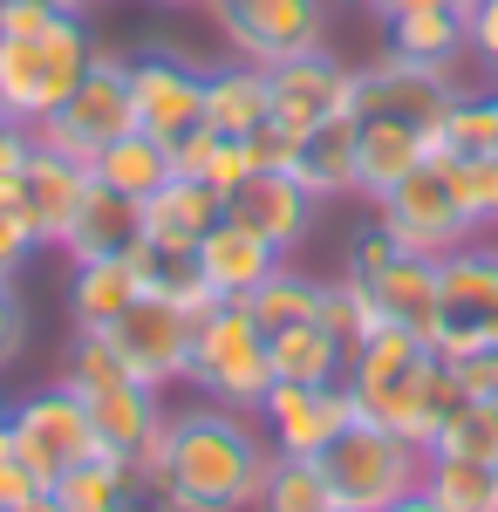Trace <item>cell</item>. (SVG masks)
<instances>
[{"label": "cell", "mask_w": 498, "mask_h": 512, "mask_svg": "<svg viewBox=\"0 0 498 512\" xmlns=\"http://www.w3.org/2000/svg\"><path fill=\"white\" fill-rule=\"evenodd\" d=\"M321 478H328V492H335V506H362V512H389L396 499H410L423 485V444L410 437H396L389 424H369V417H355L321 458Z\"/></svg>", "instance_id": "cell-5"}, {"label": "cell", "mask_w": 498, "mask_h": 512, "mask_svg": "<svg viewBox=\"0 0 498 512\" xmlns=\"http://www.w3.org/2000/svg\"><path fill=\"white\" fill-rule=\"evenodd\" d=\"M28 349V301L14 294V280H0V376L21 362Z\"/></svg>", "instance_id": "cell-41"}, {"label": "cell", "mask_w": 498, "mask_h": 512, "mask_svg": "<svg viewBox=\"0 0 498 512\" xmlns=\"http://www.w3.org/2000/svg\"><path fill=\"white\" fill-rule=\"evenodd\" d=\"M205 14L226 41V55L253 62V69H273V62L307 55V48H328V28H335L328 0H212Z\"/></svg>", "instance_id": "cell-9"}, {"label": "cell", "mask_w": 498, "mask_h": 512, "mask_svg": "<svg viewBox=\"0 0 498 512\" xmlns=\"http://www.w3.org/2000/svg\"><path fill=\"white\" fill-rule=\"evenodd\" d=\"M342 274L369 294V308L376 321H403V328H417L430 321V301H437V260H423V253H403L396 239L383 233V219L376 226H362L355 246H348Z\"/></svg>", "instance_id": "cell-11"}, {"label": "cell", "mask_w": 498, "mask_h": 512, "mask_svg": "<svg viewBox=\"0 0 498 512\" xmlns=\"http://www.w3.org/2000/svg\"><path fill=\"white\" fill-rule=\"evenodd\" d=\"M28 151H35V130H28V123H14L7 110H0V178H14V171L28 164Z\"/></svg>", "instance_id": "cell-44"}, {"label": "cell", "mask_w": 498, "mask_h": 512, "mask_svg": "<svg viewBox=\"0 0 498 512\" xmlns=\"http://www.w3.org/2000/svg\"><path fill=\"white\" fill-rule=\"evenodd\" d=\"M0 424H7V410H0Z\"/></svg>", "instance_id": "cell-53"}, {"label": "cell", "mask_w": 498, "mask_h": 512, "mask_svg": "<svg viewBox=\"0 0 498 512\" xmlns=\"http://www.w3.org/2000/svg\"><path fill=\"white\" fill-rule=\"evenodd\" d=\"M287 253H273L267 239H253V233H239L232 219H219L212 233L198 239V267H205V287H212V301H246L260 280L280 267Z\"/></svg>", "instance_id": "cell-24"}, {"label": "cell", "mask_w": 498, "mask_h": 512, "mask_svg": "<svg viewBox=\"0 0 498 512\" xmlns=\"http://www.w3.org/2000/svg\"><path fill=\"white\" fill-rule=\"evenodd\" d=\"M267 355H273V383H342V369H348V349L321 321L280 328L267 342Z\"/></svg>", "instance_id": "cell-31"}, {"label": "cell", "mask_w": 498, "mask_h": 512, "mask_svg": "<svg viewBox=\"0 0 498 512\" xmlns=\"http://www.w3.org/2000/svg\"><path fill=\"white\" fill-rule=\"evenodd\" d=\"M55 499H62V512H178L157 465L110 458V451L69 465V472L55 478Z\"/></svg>", "instance_id": "cell-18"}, {"label": "cell", "mask_w": 498, "mask_h": 512, "mask_svg": "<svg viewBox=\"0 0 498 512\" xmlns=\"http://www.w3.org/2000/svg\"><path fill=\"white\" fill-rule=\"evenodd\" d=\"M89 424H96V444L110 458H137V465H157L164 458V431H171V410H164V390L123 376L110 390H89Z\"/></svg>", "instance_id": "cell-20"}, {"label": "cell", "mask_w": 498, "mask_h": 512, "mask_svg": "<svg viewBox=\"0 0 498 512\" xmlns=\"http://www.w3.org/2000/svg\"><path fill=\"white\" fill-rule=\"evenodd\" d=\"M437 151H458V158H498V82H492V89H458Z\"/></svg>", "instance_id": "cell-36"}, {"label": "cell", "mask_w": 498, "mask_h": 512, "mask_svg": "<svg viewBox=\"0 0 498 512\" xmlns=\"http://www.w3.org/2000/svg\"><path fill=\"white\" fill-rule=\"evenodd\" d=\"M7 431L21 437V451L35 458V472L48 478V485L69 472V465H82V458L103 451V444H96V424H89V403H82L62 376H55L48 390L21 396V403L7 410Z\"/></svg>", "instance_id": "cell-12"}, {"label": "cell", "mask_w": 498, "mask_h": 512, "mask_svg": "<svg viewBox=\"0 0 498 512\" xmlns=\"http://www.w3.org/2000/svg\"><path fill=\"white\" fill-rule=\"evenodd\" d=\"M376 219H383V233L396 239L403 253H423V260H444V253H458L464 239H478L444 151H430L410 178H396V185L376 198Z\"/></svg>", "instance_id": "cell-8"}, {"label": "cell", "mask_w": 498, "mask_h": 512, "mask_svg": "<svg viewBox=\"0 0 498 512\" xmlns=\"http://www.w3.org/2000/svg\"><path fill=\"white\" fill-rule=\"evenodd\" d=\"M423 158H430V137H423V130H410V123H362V137H355V171H362V185H355V192L376 205V198H383L396 178H410Z\"/></svg>", "instance_id": "cell-28"}, {"label": "cell", "mask_w": 498, "mask_h": 512, "mask_svg": "<svg viewBox=\"0 0 498 512\" xmlns=\"http://www.w3.org/2000/svg\"><path fill=\"white\" fill-rule=\"evenodd\" d=\"M267 89H273V123L287 137H301L314 123L342 117L348 96H355V69H348L335 48H307V55H287L267 69Z\"/></svg>", "instance_id": "cell-15"}, {"label": "cell", "mask_w": 498, "mask_h": 512, "mask_svg": "<svg viewBox=\"0 0 498 512\" xmlns=\"http://www.w3.org/2000/svg\"><path fill=\"white\" fill-rule=\"evenodd\" d=\"M362 7H376V0H362Z\"/></svg>", "instance_id": "cell-52"}, {"label": "cell", "mask_w": 498, "mask_h": 512, "mask_svg": "<svg viewBox=\"0 0 498 512\" xmlns=\"http://www.w3.org/2000/svg\"><path fill=\"white\" fill-rule=\"evenodd\" d=\"M355 417L362 410H355L348 383H273L260 403V424H267L280 458H321Z\"/></svg>", "instance_id": "cell-14"}, {"label": "cell", "mask_w": 498, "mask_h": 512, "mask_svg": "<svg viewBox=\"0 0 498 512\" xmlns=\"http://www.w3.org/2000/svg\"><path fill=\"white\" fill-rule=\"evenodd\" d=\"M35 492H48V478L35 472V458L21 451V437L0 424V512L21 506V499H35Z\"/></svg>", "instance_id": "cell-39"}, {"label": "cell", "mask_w": 498, "mask_h": 512, "mask_svg": "<svg viewBox=\"0 0 498 512\" xmlns=\"http://www.w3.org/2000/svg\"><path fill=\"white\" fill-rule=\"evenodd\" d=\"M157 7H171V14H205L212 0H157Z\"/></svg>", "instance_id": "cell-48"}, {"label": "cell", "mask_w": 498, "mask_h": 512, "mask_svg": "<svg viewBox=\"0 0 498 512\" xmlns=\"http://www.w3.org/2000/svg\"><path fill=\"white\" fill-rule=\"evenodd\" d=\"M423 451H437V458H498V403L458 396V403L437 417V431H430Z\"/></svg>", "instance_id": "cell-34"}, {"label": "cell", "mask_w": 498, "mask_h": 512, "mask_svg": "<svg viewBox=\"0 0 498 512\" xmlns=\"http://www.w3.org/2000/svg\"><path fill=\"white\" fill-rule=\"evenodd\" d=\"M48 7H69V14H82V0H48Z\"/></svg>", "instance_id": "cell-49"}, {"label": "cell", "mask_w": 498, "mask_h": 512, "mask_svg": "<svg viewBox=\"0 0 498 512\" xmlns=\"http://www.w3.org/2000/svg\"><path fill=\"white\" fill-rule=\"evenodd\" d=\"M464 55L478 62L485 82H498V0H471L464 7Z\"/></svg>", "instance_id": "cell-40"}, {"label": "cell", "mask_w": 498, "mask_h": 512, "mask_svg": "<svg viewBox=\"0 0 498 512\" xmlns=\"http://www.w3.org/2000/svg\"><path fill=\"white\" fill-rule=\"evenodd\" d=\"M226 219L239 233L267 239L273 253H294L314 233V219H321V198L307 192L294 171H246L226 192Z\"/></svg>", "instance_id": "cell-16"}, {"label": "cell", "mask_w": 498, "mask_h": 512, "mask_svg": "<svg viewBox=\"0 0 498 512\" xmlns=\"http://www.w3.org/2000/svg\"><path fill=\"white\" fill-rule=\"evenodd\" d=\"M28 253H35V233L21 226V212L14 205H0V280H14L28 267Z\"/></svg>", "instance_id": "cell-43"}, {"label": "cell", "mask_w": 498, "mask_h": 512, "mask_svg": "<svg viewBox=\"0 0 498 512\" xmlns=\"http://www.w3.org/2000/svg\"><path fill=\"white\" fill-rule=\"evenodd\" d=\"M335 512H362V506H335Z\"/></svg>", "instance_id": "cell-51"}, {"label": "cell", "mask_w": 498, "mask_h": 512, "mask_svg": "<svg viewBox=\"0 0 498 512\" xmlns=\"http://www.w3.org/2000/svg\"><path fill=\"white\" fill-rule=\"evenodd\" d=\"M342 383H348L355 410H362L369 424H389V431L410 437V444H430L437 417L464 396L458 369L430 349L417 328H403V321H376V328L348 349Z\"/></svg>", "instance_id": "cell-2"}, {"label": "cell", "mask_w": 498, "mask_h": 512, "mask_svg": "<svg viewBox=\"0 0 498 512\" xmlns=\"http://www.w3.org/2000/svg\"><path fill=\"white\" fill-rule=\"evenodd\" d=\"M103 335L116 342L123 369H130L137 383H151V390L185 383V362H192V308L157 301V294H137V301H130Z\"/></svg>", "instance_id": "cell-13"}, {"label": "cell", "mask_w": 498, "mask_h": 512, "mask_svg": "<svg viewBox=\"0 0 498 512\" xmlns=\"http://www.w3.org/2000/svg\"><path fill=\"white\" fill-rule=\"evenodd\" d=\"M82 7H116V0H82Z\"/></svg>", "instance_id": "cell-50"}, {"label": "cell", "mask_w": 498, "mask_h": 512, "mask_svg": "<svg viewBox=\"0 0 498 512\" xmlns=\"http://www.w3.org/2000/svg\"><path fill=\"white\" fill-rule=\"evenodd\" d=\"M130 260H137L144 294H157V301H178V308H192V315L212 301V287H205V267H198V246H192V239H157V233H144V246H137Z\"/></svg>", "instance_id": "cell-29"}, {"label": "cell", "mask_w": 498, "mask_h": 512, "mask_svg": "<svg viewBox=\"0 0 498 512\" xmlns=\"http://www.w3.org/2000/svg\"><path fill=\"white\" fill-rule=\"evenodd\" d=\"M492 472H498V458H492Z\"/></svg>", "instance_id": "cell-54"}, {"label": "cell", "mask_w": 498, "mask_h": 512, "mask_svg": "<svg viewBox=\"0 0 498 512\" xmlns=\"http://www.w3.org/2000/svg\"><path fill=\"white\" fill-rule=\"evenodd\" d=\"M7 512H62V499H55V485H48V492H35V499H21V506H7Z\"/></svg>", "instance_id": "cell-46"}, {"label": "cell", "mask_w": 498, "mask_h": 512, "mask_svg": "<svg viewBox=\"0 0 498 512\" xmlns=\"http://www.w3.org/2000/svg\"><path fill=\"white\" fill-rule=\"evenodd\" d=\"M219 219H226V192L205 178H185V171H171V185L144 198V233L157 239H192L198 246Z\"/></svg>", "instance_id": "cell-27"}, {"label": "cell", "mask_w": 498, "mask_h": 512, "mask_svg": "<svg viewBox=\"0 0 498 512\" xmlns=\"http://www.w3.org/2000/svg\"><path fill=\"white\" fill-rule=\"evenodd\" d=\"M239 144H246V158H253V171H287V151H294V137H287V130H280L273 117L260 123V130H246Z\"/></svg>", "instance_id": "cell-42"}, {"label": "cell", "mask_w": 498, "mask_h": 512, "mask_svg": "<svg viewBox=\"0 0 498 512\" xmlns=\"http://www.w3.org/2000/svg\"><path fill=\"white\" fill-rule=\"evenodd\" d=\"M423 492L444 512H498L492 458H437V451H423Z\"/></svg>", "instance_id": "cell-33"}, {"label": "cell", "mask_w": 498, "mask_h": 512, "mask_svg": "<svg viewBox=\"0 0 498 512\" xmlns=\"http://www.w3.org/2000/svg\"><path fill=\"white\" fill-rule=\"evenodd\" d=\"M89 185H96V171L82 158H62V151H48V144L28 151V164L14 171V212H21V226L35 233V246H62V233L76 226Z\"/></svg>", "instance_id": "cell-17"}, {"label": "cell", "mask_w": 498, "mask_h": 512, "mask_svg": "<svg viewBox=\"0 0 498 512\" xmlns=\"http://www.w3.org/2000/svg\"><path fill=\"white\" fill-rule=\"evenodd\" d=\"M389 512H444V506H437V499H430V492H423V485H417L410 499H396V506H389Z\"/></svg>", "instance_id": "cell-47"}, {"label": "cell", "mask_w": 498, "mask_h": 512, "mask_svg": "<svg viewBox=\"0 0 498 512\" xmlns=\"http://www.w3.org/2000/svg\"><path fill=\"white\" fill-rule=\"evenodd\" d=\"M458 76H444V69H417V62H403V55H376L369 69H355V96H348V110L362 123H410L430 137V151H437V137H444V123H451V103H458Z\"/></svg>", "instance_id": "cell-10"}, {"label": "cell", "mask_w": 498, "mask_h": 512, "mask_svg": "<svg viewBox=\"0 0 498 512\" xmlns=\"http://www.w3.org/2000/svg\"><path fill=\"white\" fill-rule=\"evenodd\" d=\"M185 383L205 403H232V410H260L273 390V355L260 321L246 315V301H205L192 315V362Z\"/></svg>", "instance_id": "cell-3"}, {"label": "cell", "mask_w": 498, "mask_h": 512, "mask_svg": "<svg viewBox=\"0 0 498 512\" xmlns=\"http://www.w3.org/2000/svg\"><path fill=\"white\" fill-rule=\"evenodd\" d=\"M157 472L171 485L178 512H253V499L273 472V437L260 424V410L198 403V410L171 417Z\"/></svg>", "instance_id": "cell-1"}, {"label": "cell", "mask_w": 498, "mask_h": 512, "mask_svg": "<svg viewBox=\"0 0 498 512\" xmlns=\"http://www.w3.org/2000/svg\"><path fill=\"white\" fill-rule=\"evenodd\" d=\"M403 7H471V0H376V14H403Z\"/></svg>", "instance_id": "cell-45"}, {"label": "cell", "mask_w": 498, "mask_h": 512, "mask_svg": "<svg viewBox=\"0 0 498 512\" xmlns=\"http://www.w3.org/2000/svg\"><path fill=\"white\" fill-rule=\"evenodd\" d=\"M253 512H335V492H328V478H321L314 458H280L273 451V472L260 485Z\"/></svg>", "instance_id": "cell-35"}, {"label": "cell", "mask_w": 498, "mask_h": 512, "mask_svg": "<svg viewBox=\"0 0 498 512\" xmlns=\"http://www.w3.org/2000/svg\"><path fill=\"white\" fill-rule=\"evenodd\" d=\"M383 48L417 62V69H444L458 76L464 55V7H403V14H383Z\"/></svg>", "instance_id": "cell-23"}, {"label": "cell", "mask_w": 498, "mask_h": 512, "mask_svg": "<svg viewBox=\"0 0 498 512\" xmlns=\"http://www.w3.org/2000/svg\"><path fill=\"white\" fill-rule=\"evenodd\" d=\"M144 294L137 280V260H69V321L76 328H110L130 301Z\"/></svg>", "instance_id": "cell-26"}, {"label": "cell", "mask_w": 498, "mask_h": 512, "mask_svg": "<svg viewBox=\"0 0 498 512\" xmlns=\"http://www.w3.org/2000/svg\"><path fill=\"white\" fill-rule=\"evenodd\" d=\"M273 117V89H267V69L239 62L232 55L226 69H205V123L219 137H246Z\"/></svg>", "instance_id": "cell-25"}, {"label": "cell", "mask_w": 498, "mask_h": 512, "mask_svg": "<svg viewBox=\"0 0 498 512\" xmlns=\"http://www.w3.org/2000/svg\"><path fill=\"white\" fill-rule=\"evenodd\" d=\"M423 342L444 362L498 349V246L464 239L458 253L437 260V301L423 321Z\"/></svg>", "instance_id": "cell-6"}, {"label": "cell", "mask_w": 498, "mask_h": 512, "mask_svg": "<svg viewBox=\"0 0 498 512\" xmlns=\"http://www.w3.org/2000/svg\"><path fill=\"white\" fill-rule=\"evenodd\" d=\"M355 137H362V123H355V110H342V117L314 123V130H301L294 137V151H287V171L301 178L307 192L321 198H348L355 185H362V171H355Z\"/></svg>", "instance_id": "cell-21"}, {"label": "cell", "mask_w": 498, "mask_h": 512, "mask_svg": "<svg viewBox=\"0 0 498 512\" xmlns=\"http://www.w3.org/2000/svg\"><path fill=\"white\" fill-rule=\"evenodd\" d=\"M123 130H137V103H130V55H110V48H96V62H89V76L35 123V144L48 151H62V158H82L96 164L110 151Z\"/></svg>", "instance_id": "cell-7"}, {"label": "cell", "mask_w": 498, "mask_h": 512, "mask_svg": "<svg viewBox=\"0 0 498 512\" xmlns=\"http://www.w3.org/2000/svg\"><path fill=\"white\" fill-rule=\"evenodd\" d=\"M89 171H96V185H110V192H123V198H137V205H144L151 192L171 185V144L151 137V130H123V137H116Z\"/></svg>", "instance_id": "cell-30"}, {"label": "cell", "mask_w": 498, "mask_h": 512, "mask_svg": "<svg viewBox=\"0 0 498 512\" xmlns=\"http://www.w3.org/2000/svg\"><path fill=\"white\" fill-rule=\"evenodd\" d=\"M444 158H451V178H458V198L478 239L498 233V158H458V151H444Z\"/></svg>", "instance_id": "cell-38"}, {"label": "cell", "mask_w": 498, "mask_h": 512, "mask_svg": "<svg viewBox=\"0 0 498 512\" xmlns=\"http://www.w3.org/2000/svg\"><path fill=\"white\" fill-rule=\"evenodd\" d=\"M314 321H321L342 349H355V342L376 328V308H369V294H362L348 274H335V280H321V308H314Z\"/></svg>", "instance_id": "cell-37"}, {"label": "cell", "mask_w": 498, "mask_h": 512, "mask_svg": "<svg viewBox=\"0 0 498 512\" xmlns=\"http://www.w3.org/2000/svg\"><path fill=\"white\" fill-rule=\"evenodd\" d=\"M314 308H321V280L301 274L294 260H280L253 294H246V315L260 321V335H280V328H301V321H314Z\"/></svg>", "instance_id": "cell-32"}, {"label": "cell", "mask_w": 498, "mask_h": 512, "mask_svg": "<svg viewBox=\"0 0 498 512\" xmlns=\"http://www.w3.org/2000/svg\"><path fill=\"white\" fill-rule=\"evenodd\" d=\"M96 62V35L82 14H55L41 35H0V110L35 130Z\"/></svg>", "instance_id": "cell-4"}, {"label": "cell", "mask_w": 498, "mask_h": 512, "mask_svg": "<svg viewBox=\"0 0 498 512\" xmlns=\"http://www.w3.org/2000/svg\"><path fill=\"white\" fill-rule=\"evenodd\" d=\"M137 246H144V205L110 192V185H89L76 226L62 233V253H69V260H123V253H137Z\"/></svg>", "instance_id": "cell-22"}, {"label": "cell", "mask_w": 498, "mask_h": 512, "mask_svg": "<svg viewBox=\"0 0 498 512\" xmlns=\"http://www.w3.org/2000/svg\"><path fill=\"white\" fill-rule=\"evenodd\" d=\"M130 103H137V130L178 144L205 123V69L185 55H137L130 62Z\"/></svg>", "instance_id": "cell-19"}]
</instances>
